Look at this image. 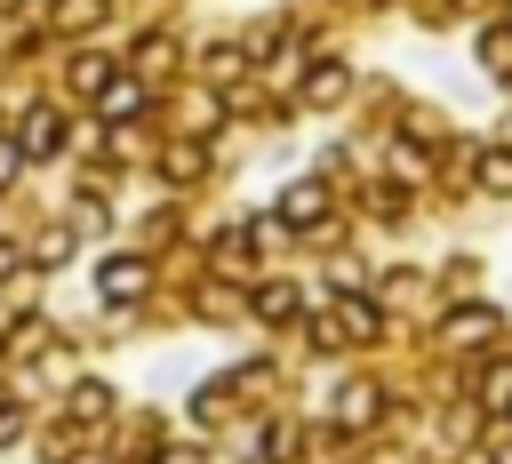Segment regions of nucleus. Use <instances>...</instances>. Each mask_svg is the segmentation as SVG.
Instances as JSON below:
<instances>
[{
  "mask_svg": "<svg viewBox=\"0 0 512 464\" xmlns=\"http://www.w3.org/2000/svg\"><path fill=\"white\" fill-rule=\"evenodd\" d=\"M504 416H512V408H504Z\"/></svg>",
  "mask_w": 512,
  "mask_h": 464,
  "instance_id": "obj_22",
  "label": "nucleus"
},
{
  "mask_svg": "<svg viewBox=\"0 0 512 464\" xmlns=\"http://www.w3.org/2000/svg\"><path fill=\"white\" fill-rule=\"evenodd\" d=\"M16 432H24V416H16V408H8V400H0V448H8V440H16Z\"/></svg>",
  "mask_w": 512,
  "mask_h": 464,
  "instance_id": "obj_17",
  "label": "nucleus"
},
{
  "mask_svg": "<svg viewBox=\"0 0 512 464\" xmlns=\"http://www.w3.org/2000/svg\"><path fill=\"white\" fill-rule=\"evenodd\" d=\"M296 304H304L296 280H264V288H256V312H264V320H296Z\"/></svg>",
  "mask_w": 512,
  "mask_h": 464,
  "instance_id": "obj_7",
  "label": "nucleus"
},
{
  "mask_svg": "<svg viewBox=\"0 0 512 464\" xmlns=\"http://www.w3.org/2000/svg\"><path fill=\"white\" fill-rule=\"evenodd\" d=\"M480 56H488V72H504V64H512V40H504V32H488V40H480Z\"/></svg>",
  "mask_w": 512,
  "mask_h": 464,
  "instance_id": "obj_15",
  "label": "nucleus"
},
{
  "mask_svg": "<svg viewBox=\"0 0 512 464\" xmlns=\"http://www.w3.org/2000/svg\"><path fill=\"white\" fill-rule=\"evenodd\" d=\"M504 24H512V8H504Z\"/></svg>",
  "mask_w": 512,
  "mask_h": 464,
  "instance_id": "obj_20",
  "label": "nucleus"
},
{
  "mask_svg": "<svg viewBox=\"0 0 512 464\" xmlns=\"http://www.w3.org/2000/svg\"><path fill=\"white\" fill-rule=\"evenodd\" d=\"M0 8H8V0H0Z\"/></svg>",
  "mask_w": 512,
  "mask_h": 464,
  "instance_id": "obj_21",
  "label": "nucleus"
},
{
  "mask_svg": "<svg viewBox=\"0 0 512 464\" xmlns=\"http://www.w3.org/2000/svg\"><path fill=\"white\" fill-rule=\"evenodd\" d=\"M8 272H16V248H0V280H8Z\"/></svg>",
  "mask_w": 512,
  "mask_h": 464,
  "instance_id": "obj_18",
  "label": "nucleus"
},
{
  "mask_svg": "<svg viewBox=\"0 0 512 464\" xmlns=\"http://www.w3.org/2000/svg\"><path fill=\"white\" fill-rule=\"evenodd\" d=\"M56 144H64V112L40 104V112L24 120V152H32V160H56Z\"/></svg>",
  "mask_w": 512,
  "mask_h": 464,
  "instance_id": "obj_5",
  "label": "nucleus"
},
{
  "mask_svg": "<svg viewBox=\"0 0 512 464\" xmlns=\"http://www.w3.org/2000/svg\"><path fill=\"white\" fill-rule=\"evenodd\" d=\"M464 464H496V456H464Z\"/></svg>",
  "mask_w": 512,
  "mask_h": 464,
  "instance_id": "obj_19",
  "label": "nucleus"
},
{
  "mask_svg": "<svg viewBox=\"0 0 512 464\" xmlns=\"http://www.w3.org/2000/svg\"><path fill=\"white\" fill-rule=\"evenodd\" d=\"M136 64H144V72H160V64H176V40H168V32H152V40H136Z\"/></svg>",
  "mask_w": 512,
  "mask_h": 464,
  "instance_id": "obj_12",
  "label": "nucleus"
},
{
  "mask_svg": "<svg viewBox=\"0 0 512 464\" xmlns=\"http://www.w3.org/2000/svg\"><path fill=\"white\" fill-rule=\"evenodd\" d=\"M472 176H480V192H512V152H480Z\"/></svg>",
  "mask_w": 512,
  "mask_h": 464,
  "instance_id": "obj_10",
  "label": "nucleus"
},
{
  "mask_svg": "<svg viewBox=\"0 0 512 464\" xmlns=\"http://www.w3.org/2000/svg\"><path fill=\"white\" fill-rule=\"evenodd\" d=\"M16 160H24V144H8V136H0V184L16 176Z\"/></svg>",
  "mask_w": 512,
  "mask_h": 464,
  "instance_id": "obj_16",
  "label": "nucleus"
},
{
  "mask_svg": "<svg viewBox=\"0 0 512 464\" xmlns=\"http://www.w3.org/2000/svg\"><path fill=\"white\" fill-rule=\"evenodd\" d=\"M304 96H312V104H336V96H344V64H312V72H304Z\"/></svg>",
  "mask_w": 512,
  "mask_h": 464,
  "instance_id": "obj_8",
  "label": "nucleus"
},
{
  "mask_svg": "<svg viewBox=\"0 0 512 464\" xmlns=\"http://www.w3.org/2000/svg\"><path fill=\"white\" fill-rule=\"evenodd\" d=\"M336 320H344V336H352V344H376V336H384V312H376L360 288H344V296H336Z\"/></svg>",
  "mask_w": 512,
  "mask_h": 464,
  "instance_id": "obj_3",
  "label": "nucleus"
},
{
  "mask_svg": "<svg viewBox=\"0 0 512 464\" xmlns=\"http://www.w3.org/2000/svg\"><path fill=\"white\" fill-rule=\"evenodd\" d=\"M368 416H376V392H368V384H352V392H344V408H336V424H368Z\"/></svg>",
  "mask_w": 512,
  "mask_h": 464,
  "instance_id": "obj_13",
  "label": "nucleus"
},
{
  "mask_svg": "<svg viewBox=\"0 0 512 464\" xmlns=\"http://www.w3.org/2000/svg\"><path fill=\"white\" fill-rule=\"evenodd\" d=\"M104 24V0H56V32H88Z\"/></svg>",
  "mask_w": 512,
  "mask_h": 464,
  "instance_id": "obj_9",
  "label": "nucleus"
},
{
  "mask_svg": "<svg viewBox=\"0 0 512 464\" xmlns=\"http://www.w3.org/2000/svg\"><path fill=\"white\" fill-rule=\"evenodd\" d=\"M72 80H80V88H104V80H112V64H104V56H80V64H72Z\"/></svg>",
  "mask_w": 512,
  "mask_h": 464,
  "instance_id": "obj_14",
  "label": "nucleus"
},
{
  "mask_svg": "<svg viewBox=\"0 0 512 464\" xmlns=\"http://www.w3.org/2000/svg\"><path fill=\"white\" fill-rule=\"evenodd\" d=\"M144 280H152V264H144V256H104L96 296H104V304H136V296H144Z\"/></svg>",
  "mask_w": 512,
  "mask_h": 464,
  "instance_id": "obj_1",
  "label": "nucleus"
},
{
  "mask_svg": "<svg viewBox=\"0 0 512 464\" xmlns=\"http://www.w3.org/2000/svg\"><path fill=\"white\" fill-rule=\"evenodd\" d=\"M496 328H504V320H496V304H456V312L440 320V336H448V344H480V336H496Z\"/></svg>",
  "mask_w": 512,
  "mask_h": 464,
  "instance_id": "obj_4",
  "label": "nucleus"
},
{
  "mask_svg": "<svg viewBox=\"0 0 512 464\" xmlns=\"http://www.w3.org/2000/svg\"><path fill=\"white\" fill-rule=\"evenodd\" d=\"M96 112H104V120H136V112H144V80L128 72V80H112V88H96Z\"/></svg>",
  "mask_w": 512,
  "mask_h": 464,
  "instance_id": "obj_6",
  "label": "nucleus"
},
{
  "mask_svg": "<svg viewBox=\"0 0 512 464\" xmlns=\"http://www.w3.org/2000/svg\"><path fill=\"white\" fill-rule=\"evenodd\" d=\"M272 216H280L288 232H320V224H328V192H320V184H288Z\"/></svg>",
  "mask_w": 512,
  "mask_h": 464,
  "instance_id": "obj_2",
  "label": "nucleus"
},
{
  "mask_svg": "<svg viewBox=\"0 0 512 464\" xmlns=\"http://www.w3.org/2000/svg\"><path fill=\"white\" fill-rule=\"evenodd\" d=\"M72 416H80V424L112 416V392H104V384H80V392H72Z\"/></svg>",
  "mask_w": 512,
  "mask_h": 464,
  "instance_id": "obj_11",
  "label": "nucleus"
}]
</instances>
